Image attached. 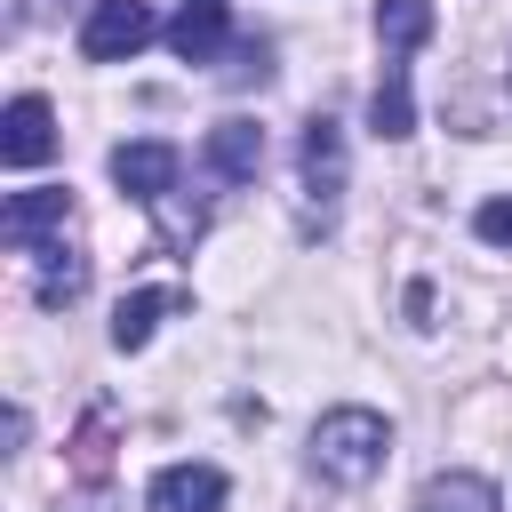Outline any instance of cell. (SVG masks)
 <instances>
[{
    "label": "cell",
    "mask_w": 512,
    "mask_h": 512,
    "mask_svg": "<svg viewBox=\"0 0 512 512\" xmlns=\"http://www.w3.org/2000/svg\"><path fill=\"white\" fill-rule=\"evenodd\" d=\"M384 448H392V424L376 408H328L312 424V472L336 480V488H360L384 472Z\"/></svg>",
    "instance_id": "cell-1"
},
{
    "label": "cell",
    "mask_w": 512,
    "mask_h": 512,
    "mask_svg": "<svg viewBox=\"0 0 512 512\" xmlns=\"http://www.w3.org/2000/svg\"><path fill=\"white\" fill-rule=\"evenodd\" d=\"M296 168H304V232H328L336 208H344V128L328 112L304 120V144H296Z\"/></svg>",
    "instance_id": "cell-2"
},
{
    "label": "cell",
    "mask_w": 512,
    "mask_h": 512,
    "mask_svg": "<svg viewBox=\"0 0 512 512\" xmlns=\"http://www.w3.org/2000/svg\"><path fill=\"white\" fill-rule=\"evenodd\" d=\"M152 32H160L152 0H96L88 24H80V56H88V64H120V56H136Z\"/></svg>",
    "instance_id": "cell-3"
},
{
    "label": "cell",
    "mask_w": 512,
    "mask_h": 512,
    "mask_svg": "<svg viewBox=\"0 0 512 512\" xmlns=\"http://www.w3.org/2000/svg\"><path fill=\"white\" fill-rule=\"evenodd\" d=\"M64 224H72V192H64V184H32V192H16V200L0 208V240H8L16 256H40L48 232H64Z\"/></svg>",
    "instance_id": "cell-4"
},
{
    "label": "cell",
    "mask_w": 512,
    "mask_h": 512,
    "mask_svg": "<svg viewBox=\"0 0 512 512\" xmlns=\"http://www.w3.org/2000/svg\"><path fill=\"white\" fill-rule=\"evenodd\" d=\"M176 168H184V152H176V144H160V136H136V144H120V152H112V184H120L128 200H152V208L176 192Z\"/></svg>",
    "instance_id": "cell-5"
},
{
    "label": "cell",
    "mask_w": 512,
    "mask_h": 512,
    "mask_svg": "<svg viewBox=\"0 0 512 512\" xmlns=\"http://www.w3.org/2000/svg\"><path fill=\"white\" fill-rule=\"evenodd\" d=\"M48 152H56V112H48V96H16L8 120H0V160H8V168H40Z\"/></svg>",
    "instance_id": "cell-6"
},
{
    "label": "cell",
    "mask_w": 512,
    "mask_h": 512,
    "mask_svg": "<svg viewBox=\"0 0 512 512\" xmlns=\"http://www.w3.org/2000/svg\"><path fill=\"white\" fill-rule=\"evenodd\" d=\"M224 504V472L216 464H168L144 488V512H216Z\"/></svg>",
    "instance_id": "cell-7"
},
{
    "label": "cell",
    "mask_w": 512,
    "mask_h": 512,
    "mask_svg": "<svg viewBox=\"0 0 512 512\" xmlns=\"http://www.w3.org/2000/svg\"><path fill=\"white\" fill-rule=\"evenodd\" d=\"M208 168H216L224 184H248V176L264 168V128H256V120H216V128H208Z\"/></svg>",
    "instance_id": "cell-8"
},
{
    "label": "cell",
    "mask_w": 512,
    "mask_h": 512,
    "mask_svg": "<svg viewBox=\"0 0 512 512\" xmlns=\"http://www.w3.org/2000/svg\"><path fill=\"white\" fill-rule=\"evenodd\" d=\"M168 48L184 64H216V48H224V0H184L168 16Z\"/></svg>",
    "instance_id": "cell-9"
},
{
    "label": "cell",
    "mask_w": 512,
    "mask_h": 512,
    "mask_svg": "<svg viewBox=\"0 0 512 512\" xmlns=\"http://www.w3.org/2000/svg\"><path fill=\"white\" fill-rule=\"evenodd\" d=\"M368 128H376L384 144H400V136L416 128V96H408V64H400V56H384V80H376V96H368Z\"/></svg>",
    "instance_id": "cell-10"
},
{
    "label": "cell",
    "mask_w": 512,
    "mask_h": 512,
    "mask_svg": "<svg viewBox=\"0 0 512 512\" xmlns=\"http://www.w3.org/2000/svg\"><path fill=\"white\" fill-rule=\"evenodd\" d=\"M416 512H504V496H496V480H480V472H440V480H424Z\"/></svg>",
    "instance_id": "cell-11"
},
{
    "label": "cell",
    "mask_w": 512,
    "mask_h": 512,
    "mask_svg": "<svg viewBox=\"0 0 512 512\" xmlns=\"http://www.w3.org/2000/svg\"><path fill=\"white\" fill-rule=\"evenodd\" d=\"M176 304H184L176 288H136V296H120V312H112V344H120V352H144V344H152V320L176 312Z\"/></svg>",
    "instance_id": "cell-12"
},
{
    "label": "cell",
    "mask_w": 512,
    "mask_h": 512,
    "mask_svg": "<svg viewBox=\"0 0 512 512\" xmlns=\"http://www.w3.org/2000/svg\"><path fill=\"white\" fill-rule=\"evenodd\" d=\"M376 40L384 56H408L416 40H432V0H376Z\"/></svg>",
    "instance_id": "cell-13"
},
{
    "label": "cell",
    "mask_w": 512,
    "mask_h": 512,
    "mask_svg": "<svg viewBox=\"0 0 512 512\" xmlns=\"http://www.w3.org/2000/svg\"><path fill=\"white\" fill-rule=\"evenodd\" d=\"M40 256H48V264H40V288H32V296L56 312V304H72V296L88 288V264H80V248H64V240H56V248H40Z\"/></svg>",
    "instance_id": "cell-14"
},
{
    "label": "cell",
    "mask_w": 512,
    "mask_h": 512,
    "mask_svg": "<svg viewBox=\"0 0 512 512\" xmlns=\"http://www.w3.org/2000/svg\"><path fill=\"white\" fill-rule=\"evenodd\" d=\"M472 232H480L488 248H512V200H480V216H472Z\"/></svg>",
    "instance_id": "cell-15"
}]
</instances>
